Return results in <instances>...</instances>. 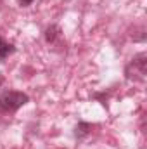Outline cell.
I'll return each instance as SVG.
<instances>
[{
  "label": "cell",
  "instance_id": "cell-1",
  "mask_svg": "<svg viewBox=\"0 0 147 149\" xmlns=\"http://www.w3.org/2000/svg\"><path fill=\"white\" fill-rule=\"evenodd\" d=\"M147 74V52H139L125 68V78L130 81H146Z\"/></svg>",
  "mask_w": 147,
  "mask_h": 149
},
{
  "label": "cell",
  "instance_id": "cell-2",
  "mask_svg": "<svg viewBox=\"0 0 147 149\" xmlns=\"http://www.w3.org/2000/svg\"><path fill=\"white\" fill-rule=\"evenodd\" d=\"M30 102V95L19 90H7L0 95V109L3 113H16Z\"/></svg>",
  "mask_w": 147,
  "mask_h": 149
},
{
  "label": "cell",
  "instance_id": "cell-3",
  "mask_svg": "<svg viewBox=\"0 0 147 149\" xmlns=\"http://www.w3.org/2000/svg\"><path fill=\"white\" fill-rule=\"evenodd\" d=\"M97 125L95 123H88V121H78V125L74 127V139L76 141H83V139H87L88 135H92V132H94V128H95Z\"/></svg>",
  "mask_w": 147,
  "mask_h": 149
},
{
  "label": "cell",
  "instance_id": "cell-4",
  "mask_svg": "<svg viewBox=\"0 0 147 149\" xmlns=\"http://www.w3.org/2000/svg\"><path fill=\"white\" fill-rule=\"evenodd\" d=\"M43 38L49 45H57L62 42V31L57 24H50L45 31H43Z\"/></svg>",
  "mask_w": 147,
  "mask_h": 149
},
{
  "label": "cell",
  "instance_id": "cell-5",
  "mask_svg": "<svg viewBox=\"0 0 147 149\" xmlns=\"http://www.w3.org/2000/svg\"><path fill=\"white\" fill-rule=\"evenodd\" d=\"M14 52H16V45L10 43V42H7L3 37H0V63H3Z\"/></svg>",
  "mask_w": 147,
  "mask_h": 149
},
{
  "label": "cell",
  "instance_id": "cell-6",
  "mask_svg": "<svg viewBox=\"0 0 147 149\" xmlns=\"http://www.w3.org/2000/svg\"><path fill=\"white\" fill-rule=\"evenodd\" d=\"M33 2H35V0H19V5H21V7H30Z\"/></svg>",
  "mask_w": 147,
  "mask_h": 149
},
{
  "label": "cell",
  "instance_id": "cell-7",
  "mask_svg": "<svg viewBox=\"0 0 147 149\" xmlns=\"http://www.w3.org/2000/svg\"><path fill=\"white\" fill-rule=\"evenodd\" d=\"M2 83H3V78L0 76V88H2Z\"/></svg>",
  "mask_w": 147,
  "mask_h": 149
},
{
  "label": "cell",
  "instance_id": "cell-8",
  "mask_svg": "<svg viewBox=\"0 0 147 149\" xmlns=\"http://www.w3.org/2000/svg\"><path fill=\"white\" fill-rule=\"evenodd\" d=\"M61 149H64V148H61Z\"/></svg>",
  "mask_w": 147,
  "mask_h": 149
}]
</instances>
